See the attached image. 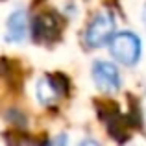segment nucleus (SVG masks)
Masks as SVG:
<instances>
[{"label": "nucleus", "mask_w": 146, "mask_h": 146, "mask_svg": "<svg viewBox=\"0 0 146 146\" xmlns=\"http://www.w3.org/2000/svg\"><path fill=\"white\" fill-rule=\"evenodd\" d=\"M109 52L118 63L126 67H133L141 59V39L133 32H118L109 41Z\"/></svg>", "instance_id": "1"}, {"label": "nucleus", "mask_w": 146, "mask_h": 146, "mask_svg": "<svg viewBox=\"0 0 146 146\" xmlns=\"http://www.w3.org/2000/svg\"><path fill=\"white\" fill-rule=\"evenodd\" d=\"M115 35V19L111 13L102 11L89 22L85 30V44L89 48H100L109 44L111 37Z\"/></svg>", "instance_id": "2"}, {"label": "nucleus", "mask_w": 146, "mask_h": 146, "mask_svg": "<svg viewBox=\"0 0 146 146\" xmlns=\"http://www.w3.org/2000/svg\"><path fill=\"white\" fill-rule=\"evenodd\" d=\"M68 94V80L63 74H46L37 83V98L43 106H56Z\"/></svg>", "instance_id": "3"}, {"label": "nucleus", "mask_w": 146, "mask_h": 146, "mask_svg": "<svg viewBox=\"0 0 146 146\" xmlns=\"http://www.w3.org/2000/svg\"><path fill=\"white\" fill-rule=\"evenodd\" d=\"M144 117H146V104H144Z\"/></svg>", "instance_id": "8"}, {"label": "nucleus", "mask_w": 146, "mask_h": 146, "mask_svg": "<svg viewBox=\"0 0 146 146\" xmlns=\"http://www.w3.org/2000/svg\"><path fill=\"white\" fill-rule=\"evenodd\" d=\"M26 35H28V13L22 7H19L7 19L6 41L7 43H22Z\"/></svg>", "instance_id": "6"}, {"label": "nucleus", "mask_w": 146, "mask_h": 146, "mask_svg": "<svg viewBox=\"0 0 146 146\" xmlns=\"http://www.w3.org/2000/svg\"><path fill=\"white\" fill-rule=\"evenodd\" d=\"M143 19H144V24H146V6H144V13H143Z\"/></svg>", "instance_id": "7"}, {"label": "nucleus", "mask_w": 146, "mask_h": 146, "mask_svg": "<svg viewBox=\"0 0 146 146\" xmlns=\"http://www.w3.org/2000/svg\"><path fill=\"white\" fill-rule=\"evenodd\" d=\"M61 26L56 11H43L32 21V39L35 43H54L61 35Z\"/></svg>", "instance_id": "4"}, {"label": "nucleus", "mask_w": 146, "mask_h": 146, "mask_svg": "<svg viewBox=\"0 0 146 146\" xmlns=\"http://www.w3.org/2000/svg\"><path fill=\"white\" fill-rule=\"evenodd\" d=\"M93 80L96 87L104 93H117L120 89V72L109 61H94L93 63Z\"/></svg>", "instance_id": "5"}]
</instances>
